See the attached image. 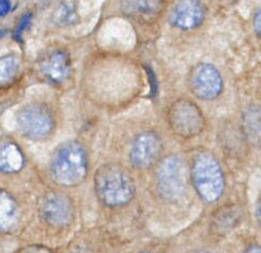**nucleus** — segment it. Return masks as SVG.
Instances as JSON below:
<instances>
[{"label": "nucleus", "instance_id": "obj_19", "mask_svg": "<svg viewBox=\"0 0 261 253\" xmlns=\"http://www.w3.org/2000/svg\"><path fill=\"white\" fill-rule=\"evenodd\" d=\"M10 11V3L8 0H2L0 2V13L2 15H6V13H8Z\"/></svg>", "mask_w": 261, "mask_h": 253}, {"label": "nucleus", "instance_id": "obj_16", "mask_svg": "<svg viewBox=\"0 0 261 253\" xmlns=\"http://www.w3.org/2000/svg\"><path fill=\"white\" fill-rule=\"evenodd\" d=\"M21 69V62L18 57L5 55L0 60V81L3 87L9 85L18 75Z\"/></svg>", "mask_w": 261, "mask_h": 253}, {"label": "nucleus", "instance_id": "obj_17", "mask_svg": "<svg viewBox=\"0 0 261 253\" xmlns=\"http://www.w3.org/2000/svg\"><path fill=\"white\" fill-rule=\"evenodd\" d=\"M18 207H16L14 200L7 194L6 191L2 193V226L3 230H9L10 226L15 222L16 214H18Z\"/></svg>", "mask_w": 261, "mask_h": 253}, {"label": "nucleus", "instance_id": "obj_12", "mask_svg": "<svg viewBox=\"0 0 261 253\" xmlns=\"http://www.w3.org/2000/svg\"><path fill=\"white\" fill-rule=\"evenodd\" d=\"M121 11L138 22L156 21L162 13L165 0H119Z\"/></svg>", "mask_w": 261, "mask_h": 253}, {"label": "nucleus", "instance_id": "obj_1", "mask_svg": "<svg viewBox=\"0 0 261 253\" xmlns=\"http://www.w3.org/2000/svg\"><path fill=\"white\" fill-rule=\"evenodd\" d=\"M94 188L98 200L109 208L127 205L136 193L134 178L123 165L118 163H107L97 170Z\"/></svg>", "mask_w": 261, "mask_h": 253}, {"label": "nucleus", "instance_id": "obj_2", "mask_svg": "<svg viewBox=\"0 0 261 253\" xmlns=\"http://www.w3.org/2000/svg\"><path fill=\"white\" fill-rule=\"evenodd\" d=\"M88 168L87 152L77 142L62 144L54 153L50 163L53 179L63 187L81 185L87 177Z\"/></svg>", "mask_w": 261, "mask_h": 253}, {"label": "nucleus", "instance_id": "obj_9", "mask_svg": "<svg viewBox=\"0 0 261 253\" xmlns=\"http://www.w3.org/2000/svg\"><path fill=\"white\" fill-rule=\"evenodd\" d=\"M161 138L153 132L138 134L130 145L129 161L138 170H146L156 164L162 153Z\"/></svg>", "mask_w": 261, "mask_h": 253}, {"label": "nucleus", "instance_id": "obj_15", "mask_svg": "<svg viewBox=\"0 0 261 253\" xmlns=\"http://www.w3.org/2000/svg\"><path fill=\"white\" fill-rule=\"evenodd\" d=\"M244 132L254 145H261V109H250L244 116Z\"/></svg>", "mask_w": 261, "mask_h": 253}, {"label": "nucleus", "instance_id": "obj_8", "mask_svg": "<svg viewBox=\"0 0 261 253\" xmlns=\"http://www.w3.org/2000/svg\"><path fill=\"white\" fill-rule=\"evenodd\" d=\"M38 211L47 225L57 228L69 226L75 215L74 205L71 198L59 192L46 194L39 202Z\"/></svg>", "mask_w": 261, "mask_h": 253}, {"label": "nucleus", "instance_id": "obj_23", "mask_svg": "<svg viewBox=\"0 0 261 253\" xmlns=\"http://www.w3.org/2000/svg\"><path fill=\"white\" fill-rule=\"evenodd\" d=\"M197 253H210V252H206V251H200V252H197Z\"/></svg>", "mask_w": 261, "mask_h": 253}, {"label": "nucleus", "instance_id": "obj_3", "mask_svg": "<svg viewBox=\"0 0 261 253\" xmlns=\"http://www.w3.org/2000/svg\"><path fill=\"white\" fill-rule=\"evenodd\" d=\"M192 181L196 191L206 202H216L223 194L225 179L222 167L208 152L200 153L195 158Z\"/></svg>", "mask_w": 261, "mask_h": 253}, {"label": "nucleus", "instance_id": "obj_5", "mask_svg": "<svg viewBox=\"0 0 261 253\" xmlns=\"http://www.w3.org/2000/svg\"><path fill=\"white\" fill-rule=\"evenodd\" d=\"M167 121L171 130L185 139L201 134L206 125V120L200 108L187 99H178L170 105Z\"/></svg>", "mask_w": 261, "mask_h": 253}, {"label": "nucleus", "instance_id": "obj_4", "mask_svg": "<svg viewBox=\"0 0 261 253\" xmlns=\"http://www.w3.org/2000/svg\"><path fill=\"white\" fill-rule=\"evenodd\" d=\"M16 127L19 133L32 142H46L56 128L51 110L43 103H30L16 113Z\"/></svg>", "mask_w": 261, "mask_h": 253}, {"label": "nucleus", "instance_id": "obj_10", "mask_svg": "<svg viewBox=\"0 0 261 253\" xmlns=\"http://www.w3.org/2000/svg\"><path fill=\"white\" fill-rule=\"evenodd\" d=\"M206 8L199 0H179L170 14V23L175 29L191 31L201 25Z\"/></svg>", "mask_w": 261, "mask_h": 253}, {"label": "nucleus", "instance_id": "obj_11", "mask_svg": "<svg viewBox=\"0 0 261 253\" xmlns=\"http://www.w3.org/2000/svg\"><path fill=\"white\" fill-rule=\"evenodd\" d=\"M39 72L49 83L62 84L70 77L72 72L70 55L63 50H54L39 62Z\"/></svg>", "mask_w": 261, "mask_h": 253}, {"label": "nucleus", "instance_id": "obj_6", "mask_svg": "<svg viewBox=\"0 0 261 253\" xmlns=\"http://www.w3.org/2000/svg\"><path fill=\"white\" fill-rule=\"evenodd\" d=\"M157 187L163 199L175 201L186 189V170L184 163L176 157L163 160L157 171Z\"/></svg>", "mask_w": 261, "mask_h": 253}, {"label": "nucleus", "instance_id": "obj_13", "mask_svg": "<svg viewBox=\"0 0 261 253\" xmlns=\"http://www.w3.org/2000/svg\"><path fill=\"white\" fill-rule=\"evenodd\" d=\"M24 165V156L19 146L14 143L7 142L2 146V156H0V167L3 173H15Z\"/></svg>", "mask_w": 261, "mask_h": 253}, {"label": "nucleus", "instance_id": "obj_7", "mask_svg": "<svg viewBox=\"0 0 261 253\" xmlns=\"http://www.w3.org/2000/svg\"><path fill=\"white\" fill-rule=\"evenodd\" d=\"M190 88L200 100H215L223 91V79L219 70L210 63H199L190 74Z\"/></svg>", "mask_w": 261, "mask_h": 253}, {"label": "nucleus", "instance_id": "obj_14", "mask_svg": "<svg viewBox=\"0 0 261 253\" xmlns=\"http://www.w3.org/2000/svg\"><path fill=\"white\" fill-rule=\"evenodd\" d=\"M241 218L240 209L236 207H223L220 209L215 216L212 217V225L219 233H225L231 231L239 224Z\"/></svg>", "mask_w": 261, "mask_h": 253}, {"label": "nucleus", "instance_id": "obj_21", "mask_svg": "<svg viewBox=\"0 0 261 253\" xmlns=\"http://www.w3.org/2000/svg\"><path fill=\"white\" fill-rule=\"evenodd\" d=\"M258 217H259V221L261 224V199H260L259 205H258Z\"/></svg>", "mask_w": 261, "mask_h": 253}, {"label": "nucleus", "instance_id": "obj_22", "mask_svg": "<svg viewBox=\"0 0 261 253\" xmlns=\"http://www.w3.org/2000/svg\"><path fill=\"white\" fill-rule=\"evenodd\" d=\"M30 253H49V252H46V251H36V252H30Z\"/></svg>", "mask_w": 261, "mask_h": 253}, {"label": "nucleus", "instance_id": "obj_20", "mask_svg": "<svg viewBox=\"0 0 261 253\" xmlns=\"http://www.w3.org/2000/svg\"><path fill=\"white\" fill-rule=\"evenodd\" d=\"M244 253H261V247L259 246H250L249 248H247L246 250H245Z\"/></svg>", "mask_w": 261, "mask_h": 253}, {"label": "nucleus", "instance_id": "obj_18", "mask_svg": "<svg viewBox=\"0 0 261 253\" xmlns=\"http://www.w3.org/2000/svg\"><path fill=\"white\" fill-rule=\"evenodd\" d=\"M254 26L256 30V33L258 34V36L261 38V9H259L254 18Z\"/></svg>", "mask_w": 261, "mask_h": 253}]
</instances>
